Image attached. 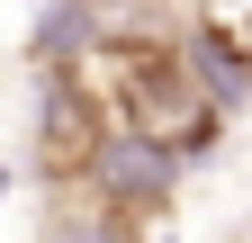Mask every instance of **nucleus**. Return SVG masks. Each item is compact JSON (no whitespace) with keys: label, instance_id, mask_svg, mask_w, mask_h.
<instances>
[{"label":"nucleus","instance_id":"f257e3e1","mask_svg":"<svg viewBox=\"0 0 252 243\" xmlns=\"http://www.w3.org/2000/svg\"><path fill=\"white\" fill-rule=\"evenodd\" d=\"M81 99L108 117L117 144H135L153 162H198L216 126H225V108H216V81L189 63L171 36H153V27H117V36H90L72 63Z\"/></svg>","mask_w":252,"mask_h":243},{"label":"nucleus","instance_id":"f03ea898","mask_svg":"<svg viewBox=\"0 0 252 243\" xmlns=\"http://www.w3.org/2000/svg\"><path fill=\"white\" fill-rule=\"evenodd\" d=\"M108 117L81 99V81L54 63V81H45V108H36V171L45 180H99V162H108Z\"/></svg>","mask_w":252,"mask_h":243},{"label":"nucleus","instance_id":"20e7f679","mask_svg":"<svg viewBox=\"0 0 252 243\" xmlns=\"http://www.w3.org/2000/svg\"><path fill=\"white\" fill-rule=\"evenodd\" d=\"M0 189H9V171H0Z\"/></svg>","mask_w":252,"mask_h":243},{"label":"nucleus","instance_id":"7ed1b4c3","mask_svg":"<svg viewBox=\"0 0 252 243\" xmlns=\"http://www.w3.org/2000/svg\"><path fill=\"white\" fill-rule=\"evenodd\" d=\"M198 27H207V45L234 63V81H252V0H198Z\"/></svg>","mask_w":252,"mask_h":243}]
</instances>
